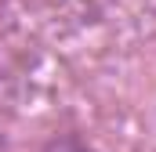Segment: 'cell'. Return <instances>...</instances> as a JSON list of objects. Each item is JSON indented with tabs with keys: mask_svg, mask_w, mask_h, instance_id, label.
<instances>
[]
</instances>
